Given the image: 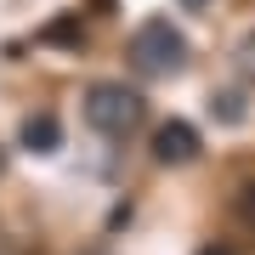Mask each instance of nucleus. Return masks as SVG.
Masks as SVG:
<instances>
[{
    "label": "nucleus",
    "mask_w": 255,
    "mask_h": 255,
    "mask_svg": "<svg viewBox=\"0 0 255 255\" xmlns=\"http://www.w3.org/2000/svg\"><path fill=\"white\" fill-rule=\"evenodd\" d=\"M130 68L147 74V80H176L187 68V34L170 17H147L130 34Z\"/></svg>",
    "instance_id": "f257e3e1"
},
{
    "label": "nucleus",
    "mask_w": 255,
    "mask_h": 255,
    "mask_svg": "<svg viewBox=\"0 0 255 255\" xmlns=\"http://www.w3.org/2000/svg\"><path fill=\"white\" fill-rule=\"evenodd\" d=\"M142 114H147L142 91H130L119 80H97L85 91V119H91V130H102V136H130L142 125Z\"/></svg>",
    "instance_id": "f03ea898"
},
{
    "label": "nucleus",
    "mask_w": 255,
    "mask_h": 255,
    "mask_svg": "<svg viewBox=\"0 0 255 255\" xmlns=\"http://www.w3.org/2000/svg\"><path fill=\"white\" fill-rule=\"evenodd\" d=\"M153 159L159 164H193L199 159V130H193L187 119H164L153 130Z\"/></svg>",
    "instance_id": "7ed1b4c3"
},
{
    "label": "nucleus",
    "mask_w": 255,
    "mask_h": 255,
    "mask_svg": "<svg viewBox=\"0 0 255 255\" xmlns=\"http://www.w3.org/2000/svg\"><path fill=\"white\" fill-rule=\"evenodd\" d=\"M17 136H23L28 153H57L63 147V125H57V114H28Z\"/></svg>",
    "instance_id": "20e7f679"
},
{
    "label": "nucleus",
    "mask_w": 255,
    "mask_h": 255,
    "mask_svg": "<svg viewBox=\"0 0 255 255\" xmlns=\"http://www.w3.org/2000/svg\"><path fill=\"white\" fill-rule=\"evenodd\" d=\"M210 114H216L221 125H238V119H244V97L238 91H216L210 97Z\"/></svg>",
    "instance_id": "39448f33"
},
{
    "label": "nucleus",
    "mask_w": 255,
    "mask_h": 255,
    "mask_svg": "<svg viewBox=\"0 0 255 255\" xmlns=\"http://www.w3.org/2000/svg\"><path fill=\"white\" fill-rule=\"evenodd\" d=\"M238 68L255 80V34H244V46H238Z\"/></svg>",
    "instance_id": "423d86ee"
},
{
    "label": "nucleus",
    "mask_w": 255,
    "mask_h": 255,
    "mask_svg": "<svg viewBox=\"0 0 255 255\" xmlns=\"http://www.w3.org/2000/svg\"><path fill=\"white\" fill-rule=\"evenodd\" d=\"M199 255H238V250H233V244H204Z\"/></svg>",
    "instance_id": "0eeeda50"
},
{
    "label": "nucleus",
    "mask_w": 255,
    "mask_h": 255,
    "mask_svg": "<svg viewBox=\"0 0 255 255\" xmlns=\"http://www.w3.org/2000/svg\"><path fill=\"white\" fill-rule=\"evenodd\" d=\"M182 6H187V11H204V6H210V0H182Z\"/></svg>",
    "instance_id": "6e6552de"
}]
</instances>
